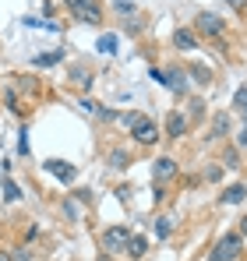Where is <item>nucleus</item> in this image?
I'll list each match as a JSON object with an SVG mask.
<instances>
[{"label":"nucleus","mask_w":247,"mask_h":261,"mask_svg":"<svg viewBox=\"0 0 247 261\" xmlns=\"http://www.w3.org/2000/svg\"><path fill=\"white\" fill-rule=\"evenodd\" d=\"M226 4H230V7H237V11H240V7H244L247 0H226Z\"/></svg>","instance_id":"obj_21"},{"label":"nucleus","mask_w":247,"mask_h":261,"mask_svg":"<svg viewBox=\"0 0 247 261\" xmlns=\"http://www.w3.org/2000/svg\"><path fill=\"white\" fill-rule=\"evenodd\" d=\"M237 145H240V148H247V124L237 130Z\"/></svg>","instance_id":"obj_18"},{"label":"nucleus","mask_w":247,"mask_h":261,"mask_svg":"<svg viewBox=\"0 0 247 261\" xmlns=\"http://www.w3.org/2000/svg\"><path fill=\"white\" fill-rule=\"evenodd\" d=\"M240 247H244V244H240V237H237V233H230V237H223V240L212 247V254H208V258H212V261H233L237 254H240Z\"/></svg>","instance_id":"obj_1"},{"label":"nucleus","mask_w":247,"mask_h":261,"mask_svg":"<svg viewBox=\"0 0 247 261\" xmlns=\"http://www.w3.org/2000/svg\"><path fill=\"white\" fill-rule=\"evenodd\" d=\"M131 130H134V141H141V145L159 141V130H156V124H152V120H145V117H138V120L131 124Z\"/></svg>","instance_id":"obj_4"},{"label":"nucleus","mask_w":247,"mask_h":261,"mask_svg":"<svg viewBox=\"0 0 247 261\" xmlns=\"http://www.w3.org/2000/svg\"><path fill=\"white\" fill-rule=\"evenodd\" d=\"M226 134V117H215V124H212V138H223Z\"/></svg>","instance_id":"obj_17"},{"label":"nucleus","mask_w":247,"mask_h":261,"mask_svg":"<svg viewBox=\"0 0 247 261\" xmlns=\"http://www.w3.org/2000/svg\"><path fill=\"white\" fill-rule=\"evenodd\" d=\"M194 29H198V32H205V36H212V39H215V36L223 32V18H219V14H208V11H202V14L194 18Z\"/></svg>","instance_id":"obj_6"},{"label":"nucleus","mask_w":247,"mask_h":261,"mask_svg":"<svg viewBox=\"0 0 247 261\" xmlns=\"http://www.w3.org/2000/svg\"><path fill=\"white\" fill-rule=\"evenodd\" d=\"M4 198H7V201H18V198H21V187H18L11 176H4Z\"/></svg>","instance_id":"obj_13"},{"label":"nucleus","mask_w":247,"mask_h":261,"mask_svg":"<svg viewBox=\"0 0 247 261\" xmlns=\"http://www.w3.org/2000/svg\"><path fill=\"white\" fill-rule=\"evenodd\" d=\"M169 226H173L169 219H156V237H159V240H166V237H169Z\"/></svg>","instance_id":"obj_16"},{"label":"nucleus","mask_w":247,"mask_h":261,"mask_svg":"<svg viewBox=\"0 0 247 261\" xmlns=\"http://www.w3.org/2000/svg\"><path fill=\"white\" fill-rule=\"evenodd\" d=\"M205 176H208V180H223V170H219V166H212Z\"/></svg>","instance_id":"obj_20"},{"label":"nucleus","mask_w":247,"mask_h":261,"mask_svg":"<svg viewBox=\"0 0 247 261\" xmlns=\"http://www.w3.org/2000/svg\"><path fill=\"white\" fill-rule=\"evenodd\" d=\"M166 130H169V138H180V134L187 130V120H184V113H177V110H173V113L166 117Z\"/></svg>","instance_id":"obj_8"},{"label":"nucleus","mask_w":247,"mask_h":261,"mask_svg":"<svg viewBox=\"0 0 247 261\" xmlns=\"http://www.w3.org/2000/svg\"><path fill=\"white\" fill-rule=\"evenodd\" d=\"M67 7H71V14L82 18V21H99V18H103L99 0H67Z\"/></svg>","instance_id":"obj_2"},{"label":"nucleus","mask_w":247,"mask_h":261,"mask_svg":"<svg viewBox=\"0 0 247 261\" xmlns=\"http://www.w3.org/2000/svg\"><path fill=\"white\" fill-rule=\"evenodd\" d=\"M240 233H244V237H247V216H244V222H240Z\"/></svg>","instance_id":"obj_23"},{"label":"nucleus","mask_w":247,"mask_h":261,"mask_svg":"<svg viewBox=\"0 0 247 261\" xmlns=\"http://www.w3.org/2000/svg\"><path fill=\"white\" fill-rule=\"evenodd\" d=\"M244 198H247V187H244V184H230V187L223 191V201H226V205H240Z\"/></svg>","instance_id":"obj_9"},{"label":"nucleus","mask_w":247,"mask_h":261,"mask_svg":"<svg viewBox=\"0 0 247 261\" xmlns=\"http://www.w3.org/2000/svg\"><path fill=\"white\" fill-rule=\"evenodd\" d=\"M169 176H177V163L173 159H159L156 163V184H166Z\"/></svg>","instance_id":"obj_10"},{"label":"nucleus","mask_w":247,"mask_h":261,"mask_svg":"<svg viewBox=\"0 0 247 261\" xmlns=\"http://www.w3.org/2000/svg\"><path fill=\"white\" fill-rule=\"evenodd\" d=\"M127 237H131L127 226H110V229L103 233V247H106V251H120L124 244H127Z\"/></svg>","instance_id":"obj_5"},{"label":"nucleus","mask_w":247,"mask_h":261,"mask_svg":"<svg viewBox=\"0 0 247 261\" xmlns=\"http://www.w3.org/2000/svg\"><path fill=\"white\" fill-rule=\"evenodd\" d=\"M113 166H127V155L124 152H113Z\"/></svg>","instance_id":"obj_19"},{"label":"nucleus","mask_w":247,"mask_h":261,"mask_svg":"<svg viewBox=\"0 0 247 261\" xmlns=\"http://www.w3.org/2000/svg\"><path fill=\"white\" fill-rule=\"evenodd\" d=\"M173 46H177V49H194V32L177 29V32H173Z\"/></svg>","instance_id":"obj_12"},{"label":"nucleus","mask_w":247,"mask_h":261,"mask_svg":"<svg viewBox=\"0 0 247 261\" xmlns=\"http://www.w3.org/2000/svg\"><path fill=\"white\" fill-rule=\"evenodd\" d=\"M124 247H127V254H131V258H145L149 240H145V237H127V244H124Z\"/></svg>","instance_id":"obj_11"},{"label":"nucleus","mask_w":247,"mask_h":261,"mask_svg":"<svg viewBox=\"0 0 247 261\" xmlns=\"http://www.w3.org/2000/svg\"><path fill=\"white\" fill-rule=\"evenodd\" d=\"M152 78L159 85H169L173 92H187V74L184 71H159V67H152Z\"/></svg>","instance_id":"obj_3"},{"label":"nucleus","mask_w":247,"mask_h":261,"mask_svg":"<svg viewBox=\"0 0 247 261\" xmlns=\"http://www.w3.org/2000/svg\"><path fill=\"white\" fill-rule=\"evenodd\" d=\"M46 170L57 176V180H64V184H75V176H78V170L71 163H64V159H46Z\"/></svg>","instance_id":"obj_7"},{"label":"nucleus","mask_w":247,"mask_h":261,"mask_svg":"<svg viewBox=\"0 0 247 261\" xmlns=\"http://www.w3.org/2000/svg\"><path fill=\"white\" fill-rule=\"evenodd\" d=\"M0 261H14V254L11 251H0Z\"/></svg>","instance_id":"obj_22"},{"label":"nucleus","mask_w":247,"mask_h":261,"mask_svg":"<svg viewBox=\"0 0 247 261\" xmlns=\"http://www.w3.org/2000/svg\"><path fill=\"white\" fill-rule=\"evenodd\" d=\"M117 49V36H103L99 39V53H113Z\"/></svg>","instance_id":"obj_15"},{"label":"nucleus","mask_w":247,"mask_h":261,"mask_svg":"<svg viewBox=\"0 0 247 261\" xmlns=\"http://www.w3.org/2000/svg\"><path fill=\"white\" fill-rule=\"evenodd\" d=\"M57 60H60V53H39L36 57V67H53Z\"/></svg>","instance_id":"obj_14"}]
</instances>
